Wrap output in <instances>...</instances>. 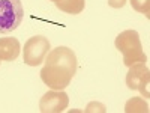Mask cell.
Here are the masks:
<instances>
[{"label":"cell","mask_w":150,"mask_h":113,"mask_svg":"<svg viewBox=\"0 0 150 113\" xmlns=\"http://www.w3.org/2000/svg\"><path fill=\"white\" fill-rule=\"evenodd\" d=\"M86 113H93V112H101V113H105L107 112V109H105V106L102 104V103H96V101H93V103H89V106L86 107V110H84Z\"/></svg>","instance_id":"obj_11"},{"label":"cell","mask_w":150,"mask_h":113,"mask_svg":"<svg viewBox=\"0 0 150 113\" xmlns=\"http://www.w3.org/2000/svg\"><path fill=\"white\" fill-rule=\"evenodd\" d=\"M125 5H126V0H108V6L114 9H120Z\"/></svg>","instance_id":"obj_12"},{"label":"cell","mask_w":150,"mask_h":113,"mask_svg":"<svg viewBox=\"0 0 150 113\" xmlns=\"http://www.w3.org/2000/svg\"><path fill=\"white\" fill-rule=\"evenodd\" d=\"M149 69L146 67V64H134L129 67V71L126 74V86L131 91H137L138 83L141 82V79L144 77V74H147Z\"/></svg>","instance_id":"obj_7"},{"label":"cell","mask_w":150,"mask_h":113,"mask_svg":"<svg viewBox=\"0 0 150 113\" xmlns=\"http://www.w3.org/2000/svg\"><path fill=\"white\" fill-rule=\"evenodd\" d=\"M114 45L123 54V64L128 68L134 64H146L147 56L143 50L140 35L137 30H123L117 35Z\"/></svg>","instance_id":"obj_2"},{"label":"cell","mask_w":150,"mask_h":113,"mask_svg":"<svg viewBox=\"0 0 150 113\" xmlns=\"http://www.w3.org/2000/svg\"><path fill=\"white\" fill-rule=\"evenodd\" d=\"M125 112L126 113H147L149 104L144 101V98L134 97V98L126 101V104H125Z\"/></svg>","instance_id":"obj_9"},{"label":"cell","mask_w":150,"mask_h":113,"mask_svg":"<svg viewBox=\"0 0 150 113\" xmlns=\"http://www.w3.org/2000/svg\"><path fill=\"white\" fill-rule=\"evenodd\" d=\"M69 106V97L63 91H50L39 101V110L42 113H60Z\"/></svg>","instance_id":"obj_5"},{"label":"cell","mask_w":150,"mask_h":113,"mask_svg":"<svg viewBox=\"0 0 150 113\" xmlns=\"http://www.w3.org/2000/svg\"><path fill=\"white\" fill-rule=\"evenodd\" d=\"M51 2H54V3H56V2H59V0H51Z\"/></svg>","instance_id":"obj_13"},{"label":"cell","mask_w":150,"mask_h":113,"mask_svg":"<svg viewBox=\"0 0 150 113\" xmlns=\"http://www.w3.org/2000/svg\"><path fill=\"white\" fill-rule=\"evenodd\" d=\"M45 65L41 69V80L53 91H63L69 86L78 68L77 56L72 48L59 45L45 56Z\"/></svg>","instance_id":"obj_1"},{"label":"cell","mask_w":150,"mask_h":113,"mask_svg":"<svg viewBox=\"0 0 150 113\" xmlns=\"http://www.w3.org/2000/svg\"><path fill=\"white\" fill-rule=\"evenodd\" d=\"M21 45L20 41L14 36H5L0 38V60H15L20 56Z\"/></svg>","instance_id":"obj_6"},{"label":"cell","mask_w":150,"mask_h":113,"mask_svg":"<svg viewBox=\"0 0 150 113\" xmlns=\"http://www.w3.org/2000/svg\"><path fill=\"white\" fill-rule=\"evenodd\" d=\"M129 3L137 12H141L147 18L150 17V0H129Z\"/></svg>","instance_id":"obj_10"},{"label":"cell","mask_w":150,"mask_h":113,"mask_svg":"<svg viewBox=\"0 0 150 113\" xmlns=\"http://www.w3.org/2000/svg\"><path fill=\"white\" fill-rule=\"evenodd\" d=\"M51 50V44H50L48 38L42 35L32 36L27 42L24 44L23 48V60L24 64L29 67H38L45 60V56Z\"/></svg>","instance_id":"obj_4"},{"label":"cell","mask_w":150,"mask_h":113,"mask_svg":"<svg viewBox=\"0 0 150 113\" xmlns=\"http://www.w3.org/2000/svg\"><path fill=\"white\" fill-rule=\"evenodd\" d=\"M24 9L21 0H0V33L14 32L23 21Z\"/></svg>","instance_id":"obj_3"},{"label":"cell","mask_w":150,"mask_h":113,"mask_svg":"<svg viewBox=\"0 0 150 113\" xmlns=\"http://www.w3.org/2000/svg\"><path fill=\"white\" fill-rule=\"evenodd\" d=\"M56 8L66 14H80L86 8V0H59L56 2Z\"/></svg>","instance_id":"obj_8"}]
</instances>
